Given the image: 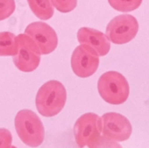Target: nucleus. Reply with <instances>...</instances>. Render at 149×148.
<instances>
[{
  "mask_svg": "<svg viewBox=\"0 0 149 148\" xmlns=\"http://www.w3.org/2000/svg\"><path fill=\"white\" fill-rule=\"evenodd\" d=\"M102 134L116 142L128 140L132 133L130 120L120 113H106L102 115Z\"/></svg>",
  "mask_w": 149,
  "mask_h": 148,
  "instance_id": "nucleus-9",
  "label": "nucleus"
},
{
  "mask_svg": "<svg viewBox=\"0 0 149 148\" xmlns=\"http://www.w3.org/2000/svg\"><path fill=\"white\" fill-rule=\"evenodd\" d=\"M34 15L40 20L47 21L54 15V6L51 0H27Z\"/></svg>",
  "mask_w": 149,
  "mask_h": 148,
  "instance_id": "nucleus-11",
  "label": "nucleus"
},
{
  "mask_svg": "<svg viewBox=\"0 0 149 148\" xmlns=\"http://www.w3.org/2000/svg\"><path fill=\"white\" fill-rule=\"evenodd\" d=\"M10 148H17V147H15V146H13V145H11V147Z\"/></svg>",
  "mask_w": 149,
  "mask_h": 148,
  "instance_id": "nucleus-18",
  "label": "nucleus"
},
{
  "mask_svg": "<svg viewBox=\"0 0 149 148\" xmlns=\"http://www.w3.org/2000/svg\"><path fill=\"white\" fill-rule=\"evenodd\" d=\"M24 33L34 40L41 55H49L57 47V34L51 26L45 22H35L29 24Z\"/></svg>",
  "mask_w": 149,
  "mask_h": 148,
  "instance_id": "nucleus-8",
  "label": "nucleus"
},
{
  "mask_svg": "<svg viewBox=\"0 0 149 148\" xmlns=\"http://www.w3.org/2000/svg\"><path fill=\"white\" fill-rule=\"evenodd\" d=\"M18 52L13 56V62L17 69L23 72H31L35 71L40 63L41 53L34 42V40L27 34L17 36Z\"/></svg>",
  "mask_w": 149,
  "mask_h": 148,
  "instance_id": "nucleus-4",
  "label": "nucleus"
},
{
  "mask_svg": "<svg viewBox=\"0 0 149 148\" xmlns=\"http://www.w3.org/2000/svg\"><path fill=\"white\" fill-rule=\"evenodd\" d=\"M15 130L19 138L30 147H38L45 138L44 125L39 117L31 110L23 109L15 119Z\"/></svg>",
  "mask_w": 149,
  "mask_h": 148,
  "instance_id": "nucleus-2",
  "label": "nucleus"
},
{
  "mask_svg": "<svg viewBox=\"0 0 149 148\" xmlns=\"http://www.w3.org/2000/svg\"><path fill=\"white\" fill-rule=\"evenodd\" d=\"M88 148H123L120 145H119L116 141L106 138L104 135L100 136L94 142H92Z\"/></svg>",
  "mask_w": 149,
  "mask_h": 148,
  "instance_id": "nucleus-14",
  "label": "nucleus"
},
{
  "mask_svg": "<svg viewBox=\"0 0 149 148\" xmlns=\"http://www.w3.org/2000/svg\"><path fill=\"white\" fill-rule=\"evenodd\" d=\"M12 141L13 137L11 132L5 128L0 129V148H10Z\"/></svg>",
  "mask_w": 149,
  "mask_h": 148,
  "instance_id": "nucleus-17",
  "label": "nucleus"
},
{
  "mask_svg": "<svg viewBox=\"0 0 149 148\" xmlns=\"http://www.w3.org/2000/svg\"><path fill=\"white\" fill-rule=\"evenodd\" d=\"M143 0H108L109 5L116 11L128 13L140 6Z\"/></svg>",
  "mask_w": 149,
  "mask_h": 148,
  "instance_id": "nucleus-13",
  "label": "nucleus"
},
{
  "mask_svg": "<svg viewBox=\"0 0 149 148\" xmlns=\"http://www.w3.org/2000/svg\"><path fill=\"white\" fill-rule=\"evenodd\" d=\"M67 93L58 80H49L39 88L36 96L38 112L44 117L57 115L65 105Z\"/></svg>",
  "mask_w": 149,
  "mask_h": 148,
  "instance_id": "nucleus-1",
  "label": "nucleus"
},
{
  "mask_svg": "<svg viewBox=\"0 0 149 148\" xmlns=\"http://www.w3.org/2000/svg\"><path fill=\"white\" fill-rule=\"evenodd\" d=\"M15 10V0H0V21L9 18Z\"/></svg>",
  "mask_w": 149,
  "mask_h": 148,
  "instance_id": "nucleus-15",
  "label": "nucleus"
},
{
  "mask_svg": "<svg viewBox=\"0 0 149 148\" xmlns=\"http://www.w3.org/2000/svg\"><path fill=\"white\" fill-rule=\"evenodd\" d=\"M97 90L104 101L115 105L125 103L130 95V86L126 78L113 71L101 75L97 81Z\"/></svg>",
  "mask_w": 149,
  "mask_h": 148,
  "instance_id": "nucleus-3",
  "label": "nucleus"
},
{
  "mask_svg": "<svg viewBox=\"0 0 149 148\" xmlns=\"http://www.w3.org/2000/svg\"><path fill=\"white\" fill-rule=\"evenodd\" d=\"M139 31L138 20L130 15H120L112 19L106 26V35L116 45L130 42Z\"/></svg>",
  "mask_w": 149,
  "mask_h": 148,
  "instance_id": "nucleus-5",
  "label": "nucleus"
},
{
  "mask_svg": "<svg viewBox=\"0 0 149 148\" xmlns=\"http://www.w3.org/2000/svg\"><path fill=\"white\" fill-rule=\"evenodd\" d=\"M75 141L79 148H84L98 138L102 133V120L97 114L88 113L81 115L74 124Z\"/></svg>",
  "mask_w": 149,
  "mask_h": 148,
  "instance_id": "nucleus-6",
  "label": "nucleus"
},
{
  "mask_svg": "<svg viewBox=\"0 0 149 148\" xmlns=\"http://www.w3.org/2000/svg\"><path fill=\"white\" fill-rule=\"evenodd\" d=\"M52 4L61 13H70L77 6V0H51Z\"/></svg>",
  "mask_w": 149,
  "mask_h": 148,
  "instance_id": "nucleus-16",
  "label": "nucleus"
},
{
  "mask_svg": "<svg viewBox=\"0 0 149 148\" xmlns=\"http://www.w3.org/2000/svg\"><path fill=\"white\" fill-rule=\"evenodd\" d=\"M99 63L97 53L88 46L79 45L72 52L71 66L75 75L79 78L92 76L97 72Z\"/></svg>",
  "mask_w": 149,
  "mask_h": 148,
  "instance_id": "nucleus-7",
  "label": "nucleus"
},
{
  "mask_svg": "<svg viewBox=\"0 0 149 148\" xmlns=\"http://www.w3.org/2000/svg\"><path fill=\"white\" fill-rule=\"evenodd\" d=\"M17 36L12 32H0V56H15L18 52Z\"/></svg>",
  "mask_w": 149,
  "mask_h": 148,
  "instance_id": "nucleus-12",
  "label": "nucleus"
},
{
  "mask_svg": "<svg viewBox=\"0 0 149 148\" xmlns=\"http://www.w3.org/2000/svg\"><path fill=\"white\" fill-rule=\"evenodd\" d=\"M77 39L80 45L93 48L99 56H106L111 48V41L106 34L88 27H82L78 31Z\"/></svg>",
  "mask_w": 149,
  "mask_h": 148,
  "instance_id": "nucleus-10",
  "label": "nucleus"
}]
</instances>
